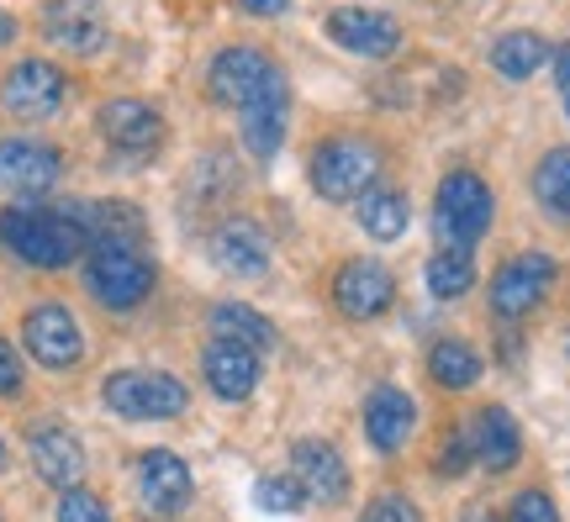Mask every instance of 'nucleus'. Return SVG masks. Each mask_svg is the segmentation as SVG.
<instances>
[{
	"label": "nucleus",
	"mask_w": 570,
	"mask_h": 522,
	"mask_svg": "<svg viewBox=\"0 0 570 522\" xmlns=\"http://www.w3.org/2000/svg\"><path fill=\"white\" fill-rule=\"evenodd\" d=\"M0 243L32 269H63L90 248L69 206H6L0 211Z\"/></svg>",
	"instance_id": "1"
},
{
	"label": "nucleus",
	"mask_w": 570,
	"mask_h": 522,
	"mask_svg": "<svg viewBox=\"0 0 570 522\" xmlns=\"http://www.w3.org/2000/svg\"><path fill=\"white\" fill-rule=\"evenodd\" d=\"M491 185L475 175V169H454L439 185V206H433V233H439V248H460L470 254L475 243L487 238L491 227Z\"/></svg>",
	"instance_id": "2"
},
{
	"label": "nucleus",
	"mask_w": 570,
	"mask_h": 522,
	"mask_svg": "<svg viewBox=\"0 0 570 522\" xmlns=\"http://www.w3.org/2000/svg\"><path fill=\"white\" fill-rule=\"evenodd\" d=\"M381 154L365 138H327L312 148V185L323 201H360L375 190Z\"/></svg>",
	"instance_id": "3"
},
{
	"label": "nucleus",
	"mask_w": 570,
	"mask_h": 522,
	"mask_svg": "<svg viewBox=\"0 0 570 522\" xmlns=\"http://www.w3.org/2000/svg\"><path fill=\"white\" fill-rule=\"evenodd\" d=\"M206 85H212V101L233 106V111H248L254 101H265L269 90H281L285 75H281V63L269 59L265 48L238 42V48H223V53L212 59Z\"/></svg>",
	"instance_id": "4"
},
{
	"label": "nucleus",
	"mask_w": 570,
	"mask_h": 522,
	"mask_svg": "<svg viewBox=\"0 0 570 522\" xmlns=\"http://www.w3.org/2000/svg\"><path fill=\"white\" fill-rule=\"evenodd\" d=\"M101 396L117 417H132V422L180 417L190 406V391L175 375H164V370H117V375H106Z\"/></svg>",
	"instance_id": "5"
},
{
	"label": "nucleus",
	"mask_w": 570,
	"mask_h": 522,
	"mask_svg": "<svg viewBox=\"0 0 570 522\" xmlns=\"http://www.w3.org/2000/svg\"><path fill=\"white\" fill-rule=\"evenodd\" d=\"M85 290L101 306H111V312H132L154 290V259L142 248H90Z\"/></svg>",
	"instance_id": "6"
},
{
	"label": "nucleus",
	"mask_w": 570,
	"mask_h": 522,
	"mask_svg": "<svg viewBox=\"0 0 570 522\" xmlns=\"http://www.w3.org/2000/svg\"><path fill=\"white\" fill-rule=\"evenodd\" d=\"M554 285V259L550 254H518L491 275V312L502 322H523L533 317V306L550 296Z\"/></svg>",
	"instance_id": "7"
},
{
	"label": "nucleus",
	"mask_w": 570,
	"mask_h": 522,
	"mask_svg": "<svg viewBox=\"0 0 570 522\" xmlns=\"http://www.w3.org/2000/svg\"><path fill=\"white\" fill-rule=\"evenodd\" d=\"M63 96H69V80H63V69H53L48 59H21L17 69L0 80V106L21 121L59 117Z\"/></svg>",
	"instance_id": "8"
},
{
	"label": "nucleus",
	"mask_w": 570,
	"mask_h": 522,
	"mask_svg": "<svg viewBox=\"0 0 570 522\" xmlns=\"http://www.w3.org/2000/svg\"><path fill=\"white\" fill-rule=\"evenodd\" d=\"M21 338H27V354L42 364V370H75L85 354V338H80V322L75 312L59 302H42L21 317Z\"/></svg>",
	"instance_id": "9"
},
{
	"label": "nucleus",
	"mask_w": 570,
	"mask_h": 522,
	"mask_svg": "<svg viewBox=\"0 0 570 522\" xmlns=\"http://www.w3.org/2000/svg\"><path fill=\"white\" fill-rule=\"evenodd\" d=\"M327 38L348 48L354 59H391L402 48V27L386 11H370V6H338L327 11Z\"/></svg>",
	"instance_id": "10"
},
{
	"label": "nucleus",
	"mask_w": 570,
	"mask_h": 522,
	"mask_svg": "<svg viewBox=\"0 0 570 522\" xmlns=\"http://www.w3.org/2000/svg\"><path fill=\"white\" fill-rule=\"evenodd\" d=\"M63 175L59 148H48L38 138H0V190L11 196H42L53 190Z\"/></svg>",
	"instance_id": "11"
},
{
	"label": "nucleus",
	"mask_w": 570,
	"mask_h": 522,
	"mask_svg": "<svg viewBox=\"0 0 570 522\" xmlns=\"http://www.w3.org/2000/svg\"><path fill=\"white\" fill-rule=\"evenodd\" d=\"M333 302L338 312L354 322H375L386 317L391 302H396V280H391L386 264H370V259H348L333 280Z\"/></svg>",
	"instance_id": "12"
},
{
	"label": "nucleus",
	"mask_w": 570,
	"mask_h": 522,
	"mask_svg": "<svg viewBox=\"0 0 570 522\" xmlns=\"http://www.w3.org/2000/svg\"><path fill=\"white\" fill-rule=\"evenodd\" d=\"M138 502L154 518H175L190 502V464L169 449H148L138 460Z\"/></svg>",
	"instance_id": "13"
},
{
	"label": "nucleus",
	"mask_w": 570,
	"mask_h": 522,
	"mask_svg": "<svg viewBox=\"0 0 570 522\" xmlns=\"http://www.w3.org/2000/svg\"><path fill=\"white\" fill-rule=\"evenodd\" d=\"M269 233L259 221L248 217H227L217 233H212V264L223 269V275H238V280H259L269 269Z\"/></svg>",
	"instance_id": "14"
},
{
	"label": "nucleus",
	"mask_w": 570,
	"mask_h": 522,
	"mask_svg": "<svg viewBox=\"0 0 570 522\" xmlns=\"http://www.w3.org/2000/svg\"><path fill=\"white\" fill-rule=\"evenodd\" d=\"M291 475H296V485L306 491V502L333 506L348 496V464H344V454L323 439H302L291 449Z\"/></svg>",
	"instance_id": "15"
},
{
	"label": "nucleus",
	"mask_w": 570,
	"mask_h": 522,
	"mask_svg": "<svg viewBox=\"0 0 570 522\" xmlns=\"http://www.w3.org/2000/svg\"><path fill=\"white\" fill-rule=\"evenodd\" d=\"M27 454H32L38 475L53 485V491H75V485L85 481V449L59 422H38V427L27 433Z\"/></svg>",
	"instance_id": "16"
},
{
	"label": "nucleus",
	"mask_w": 570,
	"mask_h": 522,
	"mask_svg": "<svg viewBox=\"0 0 570 522\" xmlns=\"http://www.w3.org/2000/svg\"><path fill=\"white\" fill-rule=\"evenodd\" d=\"M412 427H417V402H412L402 385H375L365 402V439L381 454H396L412 439Z\"/></svg>",
	"instance_id": "17"
},
{
	"label": "nucleus",
	"mask_w": 570,
	"mask_h": 522,
	"mask_svg": "<svg viewBox=\"0 0 570 522\" xmlns=\"http://www.w3.org/2000/svg\"><path fill=\"white\" fill-rule=\"evenodd\" d=\"M96 121H101V138L122 154H154L164 142V117L148 101H106Z\"/></svg>",
	"instance_id": "18"
},
{
	"label": "nucleus",
	"mask_w": 570,
	"mask_h": 522,
	"mask_svg": "<svg viewBox=\"0 0 570 522\" xmlns=\"http://www.w3.org/2000/svg\"><path fill=\"white\" fill-rule=\"evenodd\" d=\"M42 38L63 53H96L106 42V21L90 0H53L42 11Z\"/></svg>",
	"instance_id": "19"
},
{
	"label": "nucleus",
	"mask_w": 570,
	"mask_h": 522,
	"mask_svg": "<svg viewBox=\"0 0 570 522\" xmlns=\"http://www.w3.org/2000/svg\"><path fill=\"white\" fill-rule=\"evenodd\" d=\"M470 454L487 464L491 475H508L512 464L523 460V433H518V422H512L508 406H487L475 427H470Z\"/></svg>",
	"instance_id": "20"
},
{
	"label": "nucleus",
	"mask_w": 570,
	"mask_h": 522,
	"mask_svg": "<svg viewBox=\"0 0 570 522\" xmlns=\"http://www.w3.org/2000/svg\"><path fill=\"white\" fill-rule=\"evenodd\" d=\"M206 385L223 396V402H248L254 385H259V354H248L238 343H212L202 354Z\"/></svg>",
	"instance_id": "21"
},
{
	"label": "nucleus",
	"mask_w": 570,
	"mask_h": 522,
	"mask_svg": "<svg viewBox=\"0 0 570 522\" xmlns=\"http://www.w3.org/2000/svg\"><path fill=\"white\" fill-rule=\"evenodd\" d=\"M244 117V142L254 159H275L285 142V117H291V85H281V90H269L265 101H254L248 111H238Z\"/></svg>",
	"instance_id": "22"
},
{
	"label": "nucleus",
	"mask_w": 570,
	"mask_h": 522,
	"mask_svg": "<svg viewBox=\"0 0 570 522\" xmlns=\"http://www.w3.org/2000/svg\"><path fill=\"white\" fill-rule=\"evenodd\" d=\"M544 63H550V42L539 32H508V38L491 42V69L502 80H533Z\"/></svg>",
	"instance_id": "23"
},
{
	"label": "nucleus",
	"mask_w": 570,
	"mask_h": 522,
	"mask_svg": "<svg viewBox=\"0 0 570 522\" xmlns=\"http://www.w3.org/2000/svg\"><path fill=\"white\" fill-rule=\"evenodd\" d=\"M212 333H217V343H238V348H248V354H259V348L275 343V327L265 322V312L238 306V302L212 306Z\"/></svg>",
	"instance_id": "24"
},
{
	"label": "nucleus",
	"mask_w": 570,
	"mask_h": 522,
	"mask_svg": "<svg viewBox=\"0 0 570 522\" xmlns=\"http://www.w3.org/2000/svg\"><path fill=\"white\" fill-rule=\"evenodd\" d=\"M481 354L470 348L465 338H439L433 348H428V375L444 385V391H470V385L481 381Z\"/></svg>",
	"instance_id": "25"
},
{
	"label": "nucleus",
	"mask_w": 570,
	"mask_h": 522,
	"mask_svg": "<svg viewBox=\"0 0 570 522\" xmlns=\"http://www.w3.org/2000/svg\"><path fill=\"white\" fill-rule=\"evenodd\" d=\"M407 221H412V206L402 190H370V196H360V227H365V238L396 243L407 233Z\"/></svg>",
	"instance_id": "26"
},
{
	"label": "nucleus",
	"mask_w": 570,
	"mask_h": 522,
	"mask_svg": "<svg viewBox=\"0 0 570 522\" xmlns=\"http://www.w3.org/2000/svg\"><path fill=\"white\" fill-rule=\"evenodd\" d=\"M533 196H539V206H544L554 221L570 227V148L544 154V164L533 169Z\"/></svg>",
	"instance_id": "27"
},
{
	"label": "nucleus",
	"mask_w": 570,
	"mask_h": 522,
	"mask_svg": "<svg viewBox=\"0 0 570 522\" xmlns=\"http://www.w3.org/2000/svg\"><path fill=\"white\" fill-rule=\"evenodd\" d=\"M470 285H475V259H470V254L439 248V254L428 259V290H433L439 302H460Z\"/></svg>",
	"instance_id": "28"
},
{
	"label": "nucleus",
	"mask_w": 570,
	"mask_h": 522,
	"mask_svg": "<svg viewBox=\"0 0 570 522\" xmlns=\"http://www.w3.org/2000/svg\"><path fill=\"white\" fill-rule=\"evenodd\" d=\"M254 502L265 506V512L291 518V512H302V506H306V491L296 485V475H265V481L254 485Z\"/></svg>",
	"instance_id": "29"
},
{
	"label": "nucleus",
	"mask_w": 570,
	"mask_h": 522,
	"mask_svg": "<svg viewBox=\"0 0 570 522\" xmlns=\"http://www.w3.org/2000/svg\"><path fill=\"white\" fill-rule=\"evenodd\" d=\"M59 522H111V512H106L101 496H90V491H63V502H59Z\"/></svg>",
	"instance_id": "30"
},
{
	"label": "nucleus",
	"mask_w": 570,
	"mask_h": 522,
	"mask_svg": "<svg viewBox=\"0 0 570 522\" xmlns=\"http://www.w3.org/2000/svg\"><path fill=\"white\" fill-rule=\"evenodd\" d=\"M360 522H423V512H417V502H407V496L386 491V496H375V502L360 512Z\"/></svg>",
	"instance_id": "31"
},
{
	"label": "nucleus",
	"mask_w": 570,
	"mask_h": 522,
	"mask_svg": "<svg viewBox=\"0 0 570 522\" xmlns=\"http://www.w3.org/2000/svg\"><path fill=\"white\" fill-rule=\"evenodd\" d=\"M508 522H560V512H554L550 491H518Z\"/></svg>",
	"instance_id": "32"
},
{
	"label": "nucleus",
	"mask_w": 570,
	"mask_h": 522,
	"mask_svg": "<svg viewBox=\"0 0 570 522\" xmlns=\"http://www.w3.org/2000/svg\"><path fill=\"white\" fill-rule=\"evenodd\" d=\"M470 460H475V454H470V439L465 433H449V439L439 443V454H433V470H439V475H460Z\"/></svg>",
	"instance_id": "33"
},
{
	"label": "nucleus",
	"mask_w": 570,
	"mask_h": 522,
	"mask_svg": "<svg viewBox=\"0 0 570 522\" xmlns=\"http://www.w3.org/2000/svg\"><path fill=\"white\" fill-rule=\"evenodd\" d=\"M21 391V360H17V348L0 338V396H17Z\"/></svg>",
	"instance_id": "34"
},
{
	"label": "nucleus",
	"mask_w": 570,
	"mask_h": 522,
	"mask_svg": "<svg viewBox=\"0 0 570 522\" xmlns=\"http://www.w3.org/2000/svg\"><path fill=\"white\" fill-rule=\"evenodd\" d=\"M244 11H254V17H285L291 11V0H238Z\"/></svg>",
	"instance_id": "35"
},
{
	"label": "nucleus",
	"mask_w": 570,
	"mask_h": 522,
	"mask_svg": "<svg viewBox=\"0 0 570 522\" xmlns=\"http://www.w3.org/2000/svg\"><path fill=\"white\" fill-rule=\"evenodd\" d=\"M554 85H560V96L570 90V42L566 48H554Z\"/></svg>",
	"instance_id": "36"
},
{
	"label": "nucleus",
	"mask_w": 570,
	"mask_h": 522,
	"mask_svg": "<svg viewBox=\"0 0 570 522\" xmlns=\"http://www.w3.org/2000/svg\"><path fill=\"white\" fill-rule=\"evenodd\" d=\"M454 522H497V512H491L487 502H475V506H465V512H460Z\"/></svg>",
	"instance_id": "37"
},
{
	"label": "nucleus",
	"mask_w": 570,
	"mask_h": 522,
	"mask_svg": "<svg viewBox=\"0 0 570 522\" xmlns=\"http://www.w3.org/2000/svg\"><path fill=\"white\" fill-rule=\"evenodd\" d=\"M11 38H17V17H6V11H0V48H6Z\"/></svg>",
	"instance_id": "38"
},
{
	"label": "nucleus",
	"mask_w": 570,
	"mask_h": 522,
	"mask_svg": "<svg viewBox=\"0 0 570 522\" xmlns=\"http://www.w3.org/2000/svg\"><path fill=\"white\" fill-rule=\"evenodd\" d=\"M0 470H6V439H0Z\"/></svg>",
	"instance_id": "39"
},
{
	"label": "nucleus",
	"mask_w": 570,
	"mask_h": 522,
	"mask_svg": "<svg viewBox=\"0 0 570 522\" xmlns=\"http://www.w3.org/2000/svg\"><path fill=\"white\" fill-rule=\"evenodd\" d=\"M566 117H570V90H566Z\"/></svg>",
	"instance_id": "40"
},
{
	"label": "nucleus",
	"mask_w": 570,
	"mask_h": 522,
	"mask_svg": "<svg viewBox=\"0 0 570 522\" xmlns=\"http://www.w3.org/2000/svg\"><path fill=\"white\" fill-rule=\"evenodd\" d=\"M566 354H570V338H566Z\"/></svg>",
	"instance_id": "41"
}]
</instances>
